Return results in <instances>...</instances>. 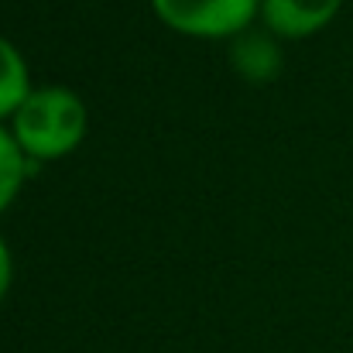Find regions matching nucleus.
Instances as JSON below:
<instances>
[{"label": "nucleus", "mask_w": 353, "mask_h": 353, "mask_svg": "<svg viewBox=\"0 0 353 353\" xmlns=\"http://www.w3.org/2000/svg\"><path fill=\"white\" fill-rule=\"evenodd\" d=\"M31 168L34 165L21 151L10 123H0V213L14 206V199H17V192H21V185H24Z\"/></svg>", "instance_id": "obj_5"}, {"label": "nucleus", "mask_w": 353, "mask_h": 353, "mask_svg": "<svg viewBox=\"0 0 353 353\" xmlns=\"http://www.w3.org/2000/svg\"><path fill=\"white\" fill-rule=\"evenodd\" d=\"M151 10L175 34L220 41L243 34L261 17V0H151Z\"/></svg>", "instance_id": "obj_2"}, {"label": "nucleus", "mask_w": 353, "mask_h": 353, "mask_svg": "<svg viewBox=\"0 0 353 353\" xmlns=\"http://www.w3.org/2000/svg\"><path fill=\"white\" fill-rule=\"evenodd\" d=\"M10 281H14V254H10L7 240L0 236V302L7 299V292H10Z\"/></svg>", "instance_id": "obj_6"}, {"label": "nucleus", "mask_w": 353, "mask_h": 353, "mask_svg": "<svg viewBox=\"0 0 353 353\" xmlns=\"http://www.w3.org/2000/svg\"><path fill=\"white\" fill-rule=\"evenodd\" d=\"M343 0H261V21L278 38H312L336 14Z\"/></svg>", "instance_id": "obj_3"}, {"label": "nucleus", "mask_w": 353, "mask_h": 353, "mask_svg": "<svg viewBox=\"0 0 353 353\" xmlns=\"http://www.w3.org/2000/svg\"><path fill=\"white\" fill-rule=\"evenodd\" d=\"M31 90L34 86H31V72L21 48L0 34V123H7L17 114V107L28 100Z\"/></svg>", "instance_id": "obj_4"}, {"label": "nucleus", "mask_w": 353, "mask_h": 353, "mask_svg": "<svg viewBox=\"0 0 353 353\" xmlns=\"http://www.w3.org/2000/svg\"><path fill=\"white\" fill-rule=\"evenodd\" d=\"M31 165L69 158L90 134V110L69 86H34L17 114L7 120Z\"/></svg>", "instance_id": "obj_1"}]
</instances>
